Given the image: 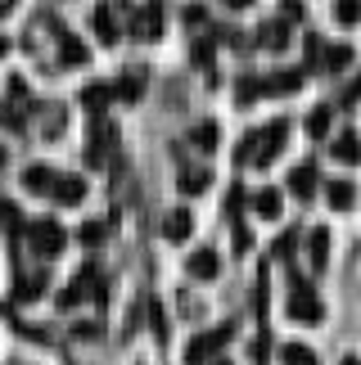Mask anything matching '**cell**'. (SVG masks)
<instances>
[{"mask_svg": "<svg viewBox=\"0 0 361 365\" xmlns=\"http://www.w3.org/2000/svg\"><path fill=\"white\" fill-rule=\"evenodd\" d=\"M73 334H77V339H95V334H100V325H73Z\"/></svg>", "mask_w": 361, "mask_h": 365, "instance_id": "cell-39", "label": "cell"}, {"mask_svg": "<svg viewBox=\"0 0 361 365\" xmlns=\"http://www.w3.org/2000/svg\"><path fill=\"white\" fill-rule=\"evenodd\" d=\"M77 240L86 244V248H100V244L108 240V226H104V221H86V226L77 230Z\"/></svg>", "mask_w": 361, "mask_h": 365, "instance_id": "cell-28", "label": "cell"}, {"mask_svg": "<svg viewBox=\"0 0 361 365\" xmlns=\"http://www.w3.org/2000/svg\"><path fill=\"white\" fill-rule=\"evenodd\" d=\"M213 54H217V41H194V50H190V59L199 63V68H208L213 63Z\"/></svg>", "mask_w": 361, "mask_h": 365, "instance_id": "cell-33", "label": "cell"}, {"mask_svg": "<svg viewBox=\"0 0 361 365\" xmlns=\"http://www.w3.org/2000/svg\"><path fill=\"white\" fill-rule=\"evenodd\" d=\"M27 240H32V252H36V257H59L63 244H68V235H63V226H59L54 217H41V221H32V226H27Z\"/></svg>", "mask_w": 361, "mask_h": 365, "instance_id": "cell-3", "label": "cell"}, {"mask_svg": "<svg viewBox=\"0 0 361 365\" xmlns=\"http://www.w3.org/2000/svg\"><path fill=\"white\" fill-rule=\"evenodd\" d=\"M325 316L321 298H316V289L307 284V279L294 275V284H289V320H302V325H316V320Z\"/></svg>", "mask_w": 361, "mask_h": 365, "instance_id": "cell-2", "label": "cell"}, {"mask_svg": "<svg viewBox=\"0 0 361 365\" xmlns=\"http://www.w3.org/2000/svg\"><path fill=\"white\" fill-rule=\"evenodd\" d=\"M0 226H5L9 235L23 230V212H19V203H14V199H0Z\"/></svg>", "mask_w": 361, "mask_h": 365, "instance_id": "cell-26", "label": "cell"}, {"mask_svg": "<svg viewBox=\"0 0 361 365\" xmlns=\"http://www.w3.org/2000/svg\"><path fill=\"white\" fill-rule=\"evenodd\" d=\"M54 180H59V172H54L50 163H27L23 167V190L27 194H50Z\"/></svg>", "mask_w": 361, "mask_h": 365, "instance_id": "cell-7", "label": "cell"}, {"mask_svg": "<svg viewBox=\"0 0 361 365\" xmlns=\"http://www.w3.org/2000/svg\"><path fill=\"white\" fill-rule=\"evenodd\" d=\"M294 252H298V230H285L280 240H275V257H280V262H289Z\"/></svg>", "mask_w": 361, "mask_h": 365, "instance_id": "cell-31", "label": "cell"}, {"mask_svg": "<svg viewBox=\"0 0 361 365\" xmlns=\"http://www.w3.org/2000/svg\"><path fill=\"white\" fill-rule=\"evenodd\" d=\"M149 325H154L158 339H168V320H163V307L158 302H149Z\"/></svg>", "mask_w": 361, "mask_h": 365, "instance_id": "cell-34", "label": "cell"}, {"mask_svg": "<svg viewBox=\"0 0 361 365\" xmlns=\"http://www.w3.org/2000/svg\"><path fill=\"white\" fill-rule=\"evenodd\" d=\"M335 19H339L343 27L361 23V0H335Z\"/></svg>", "mask_w": 361, "mask_h": 365, "instance_id": "cell-29", "label": "cell"}, {"mask_svg": "<svg viewBox=\"0 0 361 365\" xmlns=\"http://www.w3.org/2000/svg\"><path fill=\"white\" fill-rule=\"evenodd\" d=\"M330 153H335L339 163H361V140H357V131H343L335 145H330Z\"/></svg>", "mask_w": 361, "mask_h": 365, "instance_id": "cell-22", "label": "cell"}, {"mask_svg": "<svg viewBox=\"0 0 361 365\" xmlns=\"http://www.w3.org/2000/svg\"><path fill=\"white\" fill-rule=\"evenodd\" d=\"M330 126H335V108H330V104H316L312 113H307V135L312 140H325Z\"/></svg>", "mask_w": 361, "mask_h": 365, "instance_id": "cell-16", "label": "cell"}, {"mask_svg": "<svg viewBox=\"0 0 361 365\" xmlns=\"http://www.w3.org/2000/svg\"><path fill=\"white\" fill-rule=\"evenodd\" d=\"M235 248H240V252L253 248V240H248V230H244V226H235Z\"/></svg>", "mask_w": 361, "mask_h": 365, "instance_id": "cell-38", "label": "cell"}, {"mask_svg": "<svg viewBox=\"0 0 361 365\" xmlns=\"http://www.w3.org/2000/svg\"><path fill=\"white\" fill-rule=\"evenodd\" d=\"M253 212L262 217V221H275L285 212V199H280V190H258L253 194Z\"/></svg>", "mask_w": 361, "mask_h": 365, "instance_id": "cell-14", "label": "cell"}, {"mask_svg": "<svg viewBox=\"0 0 361 365\" xmlns=\"http://www.w3.org/2000/svg\"><path fill=\"white\" fill-rule=\"evenodd\" d=\"M190 145L203 149V153H213V149L221 145V126H217V122H199V126L190 131Z\"/></svg>", "mask_w": 361, "mask_h": 365, "instance_id": "cell-20", "label": "cell"}, {"mask_svg": "<svg viewBox=\"0 0 361 365\" xmlns=\"http://www.w3.org/2000/svg\"><path fill=\"white\" fill-rule=\"evenodd\" d=\"M280 361L285 365H316V352H312L307 343H285L280 347Z\"/></svg>", "mask_w": 361, "mask_h": 365, "instance_id": "cell-25", "label": "cell"}, {"mask_svg": "<svg viewBox=\"0 0 361 365\" xmlns=\"http://www.w3.org/2000/svg\"><path fill=\"white\" fill-rule=\"evenodd\" d=\"M0 167H5V149H0Z\"/></svg>", "mask_w": 361, "mask_h": 365, "instance_id": "cell-46", "label": "cell"}, {"mask_svg": "<svg viewBox=\"0 0 361 365\" xmlns=\"http://www.w3.org/2000/svg\"><path fill=\"white\" fill-rule=\"evenodd\" d=\"M190 230H194V217L185 212V207H176V212H168V221H163V235H168L172 244L190 240Z\"/></svg>", "mask_w": 361, "mask_h": 365, "instance_id": "cell-15", "label": "cell"}, {"mask_svg": "<svg viewBox=\"0 0 361 365\" xmlns=\"http://www.w3.org/2000/svg\"><path fill=\"white\" fill-rule=\"evenodd\" d=\"M108 100H113V86H104V81H95V86L81 91V108H86V113H104Z\"/></svg>", "mask_w": 361, "mask_h": 365, "instance_id": "cell-17", "label": "cell"}, {"mask_svg": "<svg viewBox=\"0 0 361 365\" xmlns=\"http://www.w3.org/2000/svg\"><path fill=\"white\" fill-rule=\"evenodd\" d=\"M185 271H190V279H217L221 275V252L217 248H194L190 257H185Z\"/></svg>", "mask_w": 361, "mask_h": 365, "instance_id": "cell-5", "label": "cell"}, {"mask_svg": "<svg viewBox=\"0 0 361 365\" xmlns=\"http://www.w3.org/2000/svg\"><path fill=\"white\" fill-rule=\"evenodd\" d=\"M298 86H302V68H280V73L267 77V91H275V95H289Z\"/></svg>", "mask_w": 361, "mask_h": 365, "instance_id": "cell-21", "label": "cell"}, {"mask_svg": "<svg viewBox=\"0 0 361 365\" xmlns=\"http://www.w3.org/2000/svg\"><path fill=\"white\" fill-rule=\"evenodd\" d=\"M50 199L63 203V207H77L81 199H86V180H81L77 172H59V180H54V190H50Z\"/></svg>", "mask_w": 361, "mask_h": 365, "instance_id": "cell-6", "label": "cell"}, {"mask_svg": "<svg viewBox=\"0 0 361 365\" xmlns=\"http://www.w3.org/2000/svg\"><path fill=\"white\" fill-rule=\"evenodd\" d=\"M86 59H91V50L81 46L73 32H59V63H63V68H81Z\"/></svg>", "mask_w": 361, "mask_h": 365, "instance_id": "cell-11", "label": "cell"}, {"mask_svg": "<svg viewBox=\"0 0 361 365\" xmlns=\"http://www.w3.org/2000/svg\"><path fill=\"white\" fill-rule=\"evenodd\" d=\"M9 9H14V5H9V0H0V19H5V14H9Z\"/></svg>", "mask_w": 361, "mask_h": 365, "instance_id": "cell-44", "label": "cell"}, {"mask_svg": "<svg viewBox=\"0 0 361 365\" xmlns=\"http://www.w3.org/2000/svg\"><path fill=\"white\" fill-rule=\"evenodd\" d=\"M316 63H321V73H343V68L352 63V46L335 41V46H325L321 54H316Z\"/></svg>", "mask_w": 361, "mask_h": 365, "instance_id": "cell-10", "label": "cell"}, {"mask_svg": "<svg viewBox=\"0 0 361 365\" xmlns=\"http://www.w3.org/2000/svg\"><path fill=\"white\" fill-rule=\"evenodd\" d=\"M180 194H203L208 185H213V172H208V167H190V172H180Z\"/></svg>", "mask_w": 361, "mask_h": 365, "instance_id": "cell-23", "label": "cell"}, {"mask_svg": "<svg viewBox=\"0 0 361 365\" xmlns=\"http://www.w3.org/2000/svg\"><path fill=\"white\" fill-rule=\"evenodd\" d=\"M91 27H95V36L104 41V46H113V41L122 36V27H118V19L108 9H95V19H91Z\"/></svg>", "mask_w": 361, "mask_h": 365, "instance_id": "cell-24", "label": "cell"}, {"mask_svg": "<svg viewBox=\"0 0 361 365\" xmlns=\"http://www.w3.org/2000/svg\"><path fill=\"white\" fill-rule=\"evenodd\" d=\"M180 19H185V23H190V27H199V23H203V19H208V9H203V5H190V9H185V14H180Z\"/></svg>", "mask_w": 361, "mask_h": 365, "instance_id": "cell-37", "label": "cell"}, {"mask_svg": "<svg viewBox=\"0 0 361 365\" xmlns=\"http://www.w3.org/2000/svg\"><path fill=\"white\" fill-rule=\"evenodd\" d=\"M285 140H289V122L285 118L267 122L262 131H248L244 145H240V163H258V167L275 163V158H280V149H285Z\"/></svg>", "mask_w": 361, "mask_h": 365, "instance_id": "cell-1", "label": "cell"}, {"mask_svg": "<svg viewBox=\"0 0 361 365\" xmlns=\"http://www.w3.org/2000/svg\"><path fill=\"white\" fill-rule=\"evenodd\" d=\"M46 289H50V279H46V275H23L19 284H14V302H36Z\"/></svg>", "mask_w": 361, "mask_h": 365, "instance_id": "cell-19", "label": "cell"}, {"mask_svg": "<svg viewBox=\"0 0 361 365\" xmlns=\"http://www.w3.org/2000/svg\"><path fill=\"white\" fill-rule=\"evenodd\" d=\"M213 365H230V361H226V356H221V361H213Z\"/></svg>", "mask_w": 361, "mask_h": 365, "instance_id": "cell-45", "label": "cell"}, {"mask_svg": "<svg viewBox=\"0 0 361 365\" xmlns=\"http://www.w3.org/2000/svg\"><path fill=\"white\" fill-rule=\"evenodd\" d=\"M131 36H136V41H158V36H163V14H158V5L136 9V19H131Z\"/></svg>", "mask_w": 361, "mask_h": 365, "instance_id": "cell-8", "label": "cell"}, {"mask_svg": "<svg viewBox=\"0 0 361 365\" xmlns=\"http://www.w3.org/2000/svg\"><path fill=\"white\" fill-rule=\"evenodd\" d=\"M240 203H244V190H240V185H235V190L226 194V217H230V221H235V217H240Z\"/></svg>", "mask_w": 361, "mask_h": 365, "instance_id": "cell-35", "label": "cell"}, {"mask_svg": "<svg viewBox=\"0 0 361 365\" xmlns=\"http://www.w3.org/2000/svg\"><path fill=\"white\" fill-rule=\"evenodd\" d=\"M330 226H316L312 235H307V262H312V271H325L330 266Z\"/></svg>", "mask_w": 361, "mask_h": 365, "instance_id": "cell-9", "label": "cell"}, {"mask_svg": "<svg viewBox=\"0 0 361 365\" xmlns=\"http://www.w3.org/2000/svg\"><path fill=\"white\" fill-rule=\"evenodd\" d=\"M339 365H361V356H343V361H339Z\"/></svg>", "mask_w": 361, "mask_h": 365, "instance_id": "cell-43", "label": "cell"}, {"mask_svg": "<svg viewBox=\"0 0 361 365\" xmlns=\"http://www.w3.org/2000/svg\"><path fill=\"white\" fill-rule=\"evenodd\" d=\"M141 77H136V73H127V77H122L118 81V86H113V95H122V100H127V104H136V100H141Z\"/></svg>", "mask_w": 361, "mask_h": 365, "instance_id": "cell-30", "label": "cell"}, {"mask_svg": "<svg viewBox=\"0 0 361 365\" xmlns=\"http://www.w3.org/2000/svg\"><path fill=\"white\" fill-rule=\"evenodd\" d=\"M280 14H285V23L289 19H302V0H280Z\"/></svg>", "mask_w": 361, "mask_h": 365, "instance_id": "cell-36", "label": "cell"}, {"mask_svg": "<svg viewBox=\"0 0 361 365\" xmlns=\"http://www.w3.org/2000/svg\"><path fill=\"white\" fill-rule=\"evenodd\" d=\"M258 46H262V50H285V46H289V23H285V19L262 23V27H258Z\"/></svg>", "mask_w": 361, "mask_h": 365, "instance_id": "cell-12", "label": "cell"}, {"mask_svg": "<svg viewBox=\"0 0 361 365\" xmlns=\"http://www.w3.org/2000/svg\"><path fill=\"white\" fill-rule=\"evenodd\" d=\"M343 100H348V104H352V100H361V77L352 81V91H348V95H343Z\"/></svg>", "mask_w": 361, "mask_h": 365, "instance_id": "cell-41", "label": "cell"}, {"mask_svg": "<svg viewBox=\"0 0 361 365\" xmlns=\"http://www.w3.org/2000/svg\"><path fill=\"white\" fill-rule=\"evenodd\" d=\"M5 54H9V36H0V59H5Z\"/></svg>", "mask_w": 361, "mask_h": 365, "instance_id": "cell-42", "label": "cell"}, {"mask_svg": "<svg viewBox=\"0 0 361 365\" xmlns=\"http://www.w3.org/2000/svg\"><path fill=\"white\" fill-rule=\"evenodd\" d=\"M226 9H248V5H258V0H221Z\"/></svg>", "mask_w": 361, "mask_h": 365, "instance_id": "cell-40", "label": "cell"}, {"mask_svg": "<svg viewBox=\"0 0 361 365\" xmlns=\"http://www.w3.org/2000/svg\"><path fill=\"white\" fill-rule=\"evenodd\" d=\"M235 95H240V104H253L258 95H267V81H262V77H240Z\"/></svg>", "mask_w": 361, "mask_h": 365, "instance_id": "cell-27", "label": "cell"}, {"mask_svg": "<svg viewBox=\"0 0 361 365\" xmlns=\"http://www.w3.org/2000/svg\"><path fill=\"white\" fill-rule=\"evenodd\" d=\"M289 190H294V199H312V194H316V167L298 163L294 172H289Z\"/></svg>", "mask_w": 361, "mask_h": 365, "instance_id": "cell-13", "label": "cell"}, {"mask_svg": "<svg viewBox=\"0 0 361 365\" xmlns=\"http://www.w3.org/2000/svg\"><path fill=\"white\" fill-rule=\"evenodd\" d=\"M352 199H357L352 180H330V185H325V203H330V207H339V212H348Z\"/></svg>", "mask_w": 361, "mask_h": 365, "instance_id": "cell-18", "label": "cell"}, {"mask_svg": "<svg viewBox=\"0 0 361 365\" xmlns=\"http://www.w3.org/2000/svg\"><path fill=\"white\" fill-rule=\"evenodd\" d=\"M230 339H235V325H217V329L199 334V339H190V347H185V365H208V356H213L217 347H226Z\"/></svg>", "mask_w": 361, "mask_h": 365, "instance_id": "cell-4", "label": "cell"}, {"mask_svg": "<svg viewBox=\"0 0 361 365\" xmlns=\"http://www.w3.org/2000/svg\"><path fill=\"white\" fill-rule=\"evenodd\" d=\"M248 356H253V365H267L271 361V339H267V329L253 339V347H248Z\"/></svg>", "mask_w": 361, "mask_h": 365, "instance_id": "cell-32", "label": "cell"}]
</instances>
